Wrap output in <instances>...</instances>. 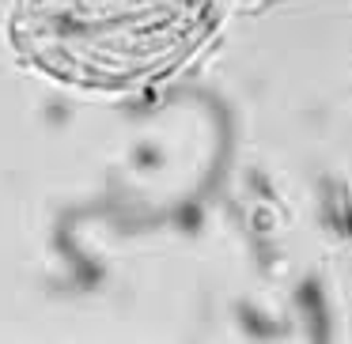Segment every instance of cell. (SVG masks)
Segmentation results:
<instances>
[{
	"label": "cell",
	"instance_id": "1",
	"mask_svg": "<svg viewBox=\"0 0 352 344\" xmlns=\"http://www.w3.org/2000/svg\"><path fill=\"white\" fill-rule=\"evenodd\" d=\"M220 0H23L16 49L50 76L118 91L182 65L208 38Z\"/></svg>",
	"mask_w": 352,
	"mask_h": 344
}]
</instances>
